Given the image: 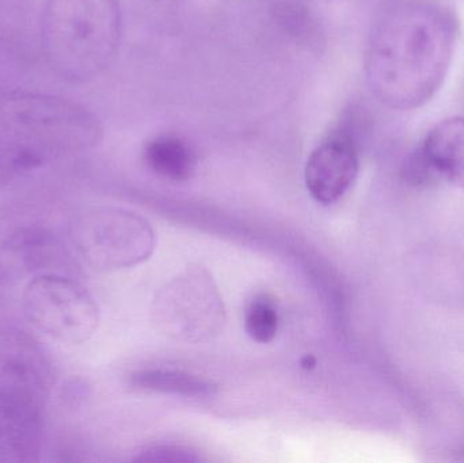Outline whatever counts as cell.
Here are the masks:
<instances>
[{"label": "cell", "mask_w": 464, "mask_h": 463, "mask_svg": "<svg viewBox=\"0 0 464 463\" xmlns=\"http://www.w3.org/2000/svg\"><path fill=\"white\" fill-rule=\"evenodd\" d=\"M459 24L449 5L402 0L373 26L365 81L373 97L395 111H413L435 97L454 59Z\"/></svg>", "instance_id": "1"}, {"label": "cell", "mask_w": 464, "mask_h": 463, "mask_svg": "<svg viewBox=\"0 0 464 463\" xmlns=\"http://www.w3.org/2000/svg\"><path fill=\"white\" fill-rule=\"evenodd\" d=\"M121 30L119 0H48L41 19L44 56L63 81L87 83L113 64Z\"/></svg>", "instance_id": "2"}, {"label": "cell", "mask_w": 464, "mask_h": 463, "mask_svg": "<svg viewBox=\"0 0 464 463\" xmlns=\"http://www.w3.org/2000/svg\"><path fill=\"white\" fill-rule=\"evenodd\" d=\"M0 128L45 159L86 151L103 135L101 120L81 103L38 92L0 94Z\"/></svg>", "instance_id": "3"}, {"label": "cell", "mask_w": 464, "mask_h": 463, "mask_svg": "<svg viewBox=\"0 0 464 463\" xmlns=\"http://www.w3.org/2000/svg\"><path fill=\"white\" fill-rule=\"evenodd\" d=\"M71 239L81 257L97 271H119L146 261L154 252L149 223L119 208H89L71 225Z\"/></svg>", "instance_id": "4"}, {"label": "cell", "mask_w": 464, "mask_h": 463, "mask_svg": "<svg viewBox=\"0 0 464 463\" xmlns=\"http://www.w3.org/2000/svg\"><path fill=\"white\" fill-rule=\"evenodd\" d=\"M151 314L160 333L182 342H208L226 323L222 295L203 268H188L166 283L155 296Z\"/></svg>", "instance_id": "5"}, {"label": "cell", "mask_w": 464, "mask_h": 463, "mask_svg": "<svg viewBox=\"0 0 464 463\" xmlns=\"http://www.w3.org/2000/svg\"><path fill=\"white\" fill-rule=\"evenodd\" d=\"M22 309L38 332L64 344L87 342L100 323V310L92 294L62 275H41L30 280L22 294Z\"/></svg>", "instance_id": "6"}, {"label": "cell", "mask_w": 464, "mask_h": 463, "mask_svg": "<svg viewBox=\"0 0 464 463\" xmlns=\"http://www.w3.org/2000/svg\"><path fill=\"white\" fill-rule=\"evenodd\" d=\"M359 168L353 135L345 130H335L311 152L305 165V187L316 203L330 206L351 189Z\"/></svg>", "instance_id": "7"}, {"label": "cell", "mask_w": 464, "mask_h": 463, "mask_svg": "<svg viewBox=\"0 0 464 463\" xmlns=\"http://www.w3.org/2000/svg\"><path fill=\"white\" fill-rule=\"evenodd\" d=\"M53 380L51 362L24 332L0 334V389L16 391L43 405Z\"/></svg>", "instance_id": "8"}, {"label": "cell", "mask_w": 464, "mask_h": 463, "mask_svg": "<svg viewBox=\"0 0 464 463\" xmlns=\"http://www.w3.org/2000/svg\"><path fill=\"white\" fill-rule=\"evenodd\" d=\"M41 407L24 394L0 389V462L29 463L40 459Z\"/></svg>", "instance_id": "9"}, {"label": "cell", "mask_w": 464, "mask_h": 463, "mask_svg": "<svg viewBox=\"0 0 464 463\" xmlns=\"http://www.w3.org/2000/svg\"><path fill=\"white\" fill-rule=\"evenodd\" d=\"M419 149L435 178L464 188V117L436 124Z\"/></svg>", "instance_id": "10"}, {"label": "cell", "mask_w": 464, "mask_h": 463, "mask_svg": "<svg viewBox=\"0 0 464 463\" xmlns=\"http://www.w3.org/2000/svg\"><path fill=\"white\" fill-rule=\"evenodd\" d=\"M147 168L160 178L185 182L198 169V155L185 139L176 135H160L144 147Z\"/></svg>", "instance_id": "11"}, {"label": "cell", "mask_w": 464, "mask_h": 463, "mask_svg": "<svg viewBox=\"0 0 464 463\" xmlns=\"http://www.w3.org/2000/svg\"><path fill=\"white\" fill-rule=\"evenodd\" d=\"M130 385L139 391L184 397H209L217 391L211 381L176 370H143L130 377Z\"/></svg>", "instance_id": "12"}, {"label": "cell", "mask_w": 464, "mask_h": 463, "mask_svg": "<svg viewBox=\"0 0 464 463\" xmlns=\"http://www.w3.org/2000/svg\"><path fill=\"white\" fill-rule=\"evenodd\" d=\"M45 158L0 128V188L43 166Z\"/></svg>", "instance_id": "13"}, {"label": "cell", "mask_w": 464, "mask_h": 463, "mask_svg": "<svg viewBox=\"0 0 464 463\" xmlns=\"http://www.w3.org/2000/svg\"><path fill=\"white\" fill-rule=\"evenodd\" d=\"M278 312L275 299L258 295L250 302L245 313V331L259 344L273 342L278 332Z\"/></svg>", "instance_id": "14"}, {"label": "cell", "mask_w": 464, "mask_h": 463, "mask_svg": "<svg viewBox=\"0 0 464 463\" xmlns=\"http://www.w3.org/2000/svg\"><path fill=\"white\" fill-rule=\"evenodd\" d=\"M139 461H162V462H192L198 461V457L193 456L190 451L176 446H155V448L147 449Z\"/></svg>", "instance_id": "15"}, {"label": "cell", "mask_w": 464, "mask_h": 463, "mask_svg": "<svg viewBox=\"0 0 464 463\" xmlns=\"http://www.w3.org/2000/svg\"><path fill=\"white\" fill-rule=\"evenodd\" d=\"M18 62L15 53L7 43L0 37V94L11 92L10 84L15 81Z\"/></svg>", "instance_id": "16"}]
</instances>
